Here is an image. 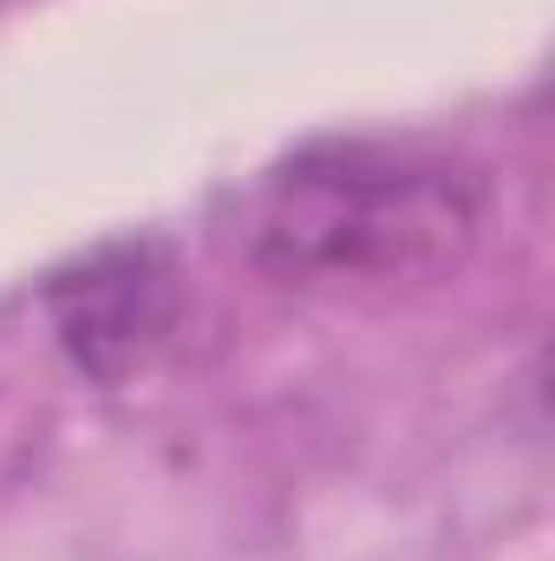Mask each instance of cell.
Instances as JSON below:
<instances>
[{"instance_id": "1", "label": "cell", "mask_w": 555, "mask_h": 561, "mask_svg": "<svg viewBox=\"0 0 555 561\" xmlns=\"http://www.w3.org/2000/svg\"><path fill=\"white\" fill-rule=\"evenodd\" d=\"M490 190L464 157L424 144L327 138L256 183L242 242L281 287L393 294L451 280L484 236Z\"/></svg>"}, {"instance_id": "2", "label": "cell", "mask_w": 555, "mask_h": 561, "mask_svg": "<svg viewBox=\"0 0 555 561\" xmlns=\"http://www.w3.org/2000/svg\"><path fill=\"white\" fill-rule=\"evenodd\" d=\"M46 320L86 379L125 386L177 340L183 320L177 255L157 236L99 242L46 280Z\"/></svg>"}]
</instances>
